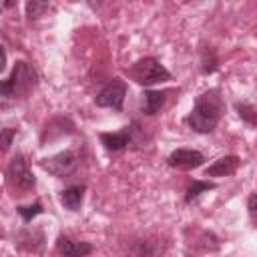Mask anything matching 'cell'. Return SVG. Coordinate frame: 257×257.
Wrapping results in <instances>:
<instances>
[{
	"label": "cell",
	"instance_id": "cell-20",
	"mask_svg": "<svg viewBox=\"0 0 257 257\" xmlns=\"http://www.w3.org/2000/svg\"><path fill=\"white\" fill-rule=\"evenodd\" d=\"M255 201H257V195L251 193L249 199H247V209H249V217H251V223H255Z\"/></svg>",
	"mask_w": 257,
	"mask_h": 257
},
{
	"label": "cell",
	"instance_id": "cell-6",
	"mask_svg": "<svg viewBox=\"0 0 257 257\" xmlns=\"http://www.w3.org/2000/svg\"><path fill=\"white\" fill-rule=\"evenodd\" d=\"M40 167L46 173L62 179V177H68L70 173H74V169L78 167V159H76V155L72 151H62V153H58V155H54L50 159H42Z\"/></svg>",
	"mask_w": 257,
	"mask_h": 257
},
{
	"label": "cell",
	"instance_id": "cell-5",
	"mask_svg": "<svg viewBox=\"0 0 257 257\" xmlns=\"http://www.w3.org/2000/svg\"><path fill=\"white\" fill-rule=\"evenodd\" d=\"M124 96H126V82L120 78H112L110 82H106L100 92L94 96V104L102 106V108H112V110H122L124 104Z\"/></svg>",
	"mask_w": 257,
	"mask_h": 257
},
{
	"label": "cell",
	"instance_id": "cell-7",
	"mask_svg": "<svg viewBox=\"0 0 257 257\" xmlns=\"http://www.w3.org/2000/svg\"><path fill=\"white\" fill-rule=\"evenodd\" d=\"M203 163H205V155L195 149H175L167 157V165L179 171H191V169L201 167Z\"/></svg>",
	"mask_w": 257,
	"mask_h": 257
},
{
	"label": "cell",
	"instance_id": "cell-21",
	"mask_svg": "<svg viewBox=\"0 0 257 257\" xmlns=\"http://www.w3.org/2000/svg\"><path fill=\"white\" fill-rule=\"evenodd\" d=\"M6 68V50H4V46L0 44V72Z\"/></svg>",
	"mask_w": 257,
	"mask_h": 257
},
{
	"label": "cell",
	"instance_id": "cell-10",
	"mask_svg": "<svg viewBox=\"0 0 257 257\" xmlns=\"http://www.w3.org/2000/svg\"><path fill=\"white\" fill-rule=\"evenodd\" d=\"M167 90H151L145 88L141 94V112L145 116H155L167 102Z\"/></svg>",
	"mask_w": 257,
	"mask_h": 257
},
{
	"label": "cell",
	"instance_id": "cell-12",
	"mask_svg": "<svg viewBox=\"0 0 257 257\" xmlns=\"http://www.w3.org/2000/svg\"><path fill=\"white\" fill-rule=\"evenodd\" d=\"M84 193H86V185H70L60 193V203L64 209L68 211H80L82 201H84Z\"/></svg>",
	"mask_w": 257,
	"mask_h": 257
},
{
	"label": "cell",
	"instance_id": "cell-22",
	"mask_svg": "<svg viewBox=\"0 0 257 257\" xmlns=\"http://www.w3.org/2000/svg\"><path fill=\"white\" fill-rule=\"evenodd\" d=\"M0 10H2V6H0Z\"/></svg>",
	"mask_w": 257,
	"mask_h": 257
},
{
	"label": "cell",
	"instance_id": "cell-2",
	"mask_svg": "<svg viewBox=\"0 0 257 257\" xmlns=\"http://www.w3.org/2000/svg\"><path fill=\"white\" fill-rule=\"evenodd\" d=\"M38 84V72L34 66L26 60H16L12 66V72L0 80V96L4 100H16L24 98L30 90H34Z\"/></svg>",
	"mask_w": 257,
	"mask_h": 257
},
{
	"label": "cell",
	"instance_id": "cell-9",
	"mask_svg": "<svg viewBox=\"0 0 257 257\" xmlns=\"http://www.w3.org/2000/svg\"><path fill=\"white\" fill-rule=\"evenodd\" d=\"M56 251L62 257H88L94 251V245L88 241H72L66 235H60L56 239Z\"/></svg>",
	"mask_w": 257,
	"mask_h": 257
},
{
	"label": "cell",
	"instance_id": "cell-11",
	"mask_svg": "<svg viewBox=\"0 0 257 257\" xmlns=\"http://www.w3.org/2000/svg\"><path fill=\"white\" fill-rule=\"evenodd\" d=\"M239 165H241V159L237 155L221 157L211 167L205 169V177H229L239 169Z\"/></svg>",
	"mask_w": 257,
	"mask_h": 257
},
{
	"label": "cell",
	"instance_id": "cell-8",
	"mask_svg": "<svg viewBox=\"0 0 257 257\" xmlns=\"http://www.w3.org/2000/svg\"><path fill=\"white\" fill-rule=\"evenodd\" d=\"M135 124H137V122H133L131 126H122V128L116 131V133H98L100 145H102L108 153H120V151H124V149L131 145V141H133Z\"/></svg>",
	"mask_w": 257,
	"mask_h": 257
},
{
	"label": "cell",
	"instance_id": "cell-1",
	"mask_svg": "<svg viewBox=\"0 0 257 257\" xmlns=\"http://www.w3.org/2000/svg\"><path fill=\"white\" fill-rule=\"evenodd\" d=\"M223 112H225L223 98L219 96V90L213 88V90L203 92L195 100V106L187 116V124L191 126V131H195L199 135H207L217 128Z\"/></svg>",
	"mask_w": 257,
	"mask_h": 257
},
{
	"label": "cell",
	"instance_id": "cell-4",
	"mask_svg": "<svg viewBox=\"0 0 257 257\" xmlns=\"http://www.w3.org/2000/svg\"><path fill=\"white\" fill-rule=\"evenodd\" d=\"M126 74L141 86H153L159 82H167L171 80V72L153 56H145L139 58L131 68H126Z\"/></svg>",
	"mask_w": 257,
	"mask_h": 257
},
{
	"label": "cell",
	"instance_id": "cell-17",
	"mask_svg": "<svg viewBox=\"0 0 257 257\" xmlns=\"http://www.w3.org/2000/svg\"><path fill=\"white\" fill-rule=\"evenodd\" d=\"M16 211H18V215L22 217V221L24 223H30L34 217H38V215H42L44 213V207H42V201H34L32 205H20V207H16Z\"/></svg>",
	"mask_w": 257,
	"mask_h": 257
},
{
	"label": "cell",
	"instance_id": "cell-18",
	"mask_svg": "<svg viewBox=\"0 0 257 257\" xmlns=\"http://www.w3.org/2000/svg\"><path fill=\"white\" fill-rule=\"evenodd\" d=\"M48 10H50V4L48 2H40V0L26 2V16H28V20H36V18L44 16Z\"/></svg>",
	"mask_w": 257,
	"mask_h": 257
},
{
	"label": "cell",
	"instance_id": "cell-13",
	"mask_svg": "<svg viewBox=\"0 0 257 257\" xmlns=\"http://www.w3.org/2000/svg\"><path fill=\"white\" fill-rule=\"evenodd\" d=\"M213 189H217V185H215V183H211V181H199V179H193V181L187 185V189H185V203H187V205H191V203H195L203 193L213 191Z\"/></svg>",
	"mask_w": 257,
	"mask_h": 257
},
{
	"label": "cell",
	"instance_id": "cell-14",
	"mask_svg": "<svg viewBox=\"0 0 257 257\" xmlns=\"http://www.w3.org/2000/svg\"><path fill=\"white\" fill-rule=\"evenodd\" d=\"M199 54H201V72L203 74H213L219 68V56H217L215 48L203 44L201 50H199Z\"/></svg>",
	"mask_w": 257,
	"mask_h": 257
},
{
	"label": "cell",
	"instance_id": "cell-16",
	"mask_svg": "<svg viewBox=\"0 0 257 257\" xmlns=\"http://www.w3.org/2000/svg\"><path fill=\"white\" fill-rule=\"evenodd\" d=\"M235 110H237V114H239V118L241 120H245L249 126H255V122H257V112H255V106L251 104V102H235Z\"/></svg>",
	"mask_w": 257,
	"mask_h": 257
},
{
	"label": "cell",
	"instance_id": "cell-3",
	"mask_svg": "<svg viewBox=\"0 0 257 257\" xmlns=\"http://www.w3.org/2000/svg\"><path fill=\"white\" fill-rule=\"evenodd\" d=\"M6 185L12 191V195H18V197L28 195L36 187V177L30 171L24 155L18 153L10 159L8 169H6Z\"/></svg>",
	"mask_w": 257,
	"mask_h": 257
},
{
	"label": "cell",
	"instance_id": "cell-19",
	"mask_svg": "<svg viewBox=\"0 0 257 257\" xmlns=\"http://www.w3.org/2000/svg\"><path fill=\"white\" fill-rule=\"evenodd\" d=\"M14 135H16V128H12V126H6V128L0 131V153H6L10 149V145L14 141Z\"/></svg>",
	"mask_w": 257,
	"mask_h": 257
},
{
	"label": "cell",
	"instance_id": "cell-15",
	"mask_svg": "<svg viewBox=\"0 0 257 257\" xmlns=\"http://www.w3.org/2000/svg\"><path fill=\"white\" fill-rule=\"evenodd\" d=\"M161 245L155 239H143L135 245L133 249V257H159Z\"/></svg>",
	"mask_w": 257,
	"mask_h": 257
}]
</instances>
